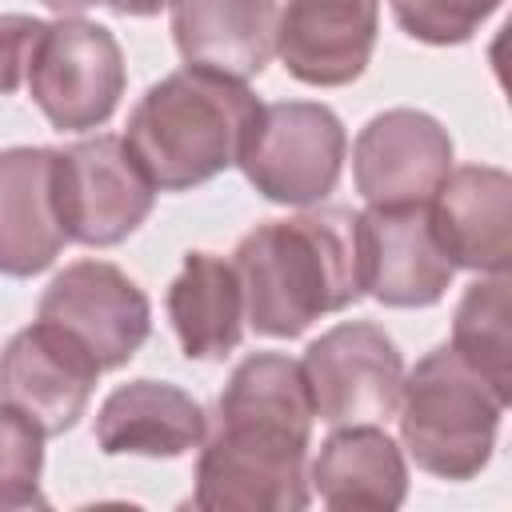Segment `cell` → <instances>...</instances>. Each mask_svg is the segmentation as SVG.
<instances>
[{"label":"cell","instance_id":"cell-1","mask_svg":"<svg viewBox=\"0 0 512 512\" xmlns=\"http://www.w3.org/2000/svg\"><path fill=\"white\" fill-rule=\"evenodd\" d=\"M232 268L244 292V320L260 336L292 340L364 296L360 216L324 204L288 220H264L240 236Z\"/></svg>","mask_w":512,"mask_h":512},{"label":"cell","instance_id":"cell-2","mask_svg":"<svg viewBox=\"0 0 512 512\" xmlns=\"http://www.w3.org/2000/svg\"><path fill=\"white\" fill-rule=\"evenodd\" d=\"M256 116L260 100L244 80L188 64L160 76L136 100L124 144L156 192H188L240 160Z\"/></svg>","mask_w":512,"mask_h":512},{"label":"cell","instance_id":"cell-3","mask_svg":"<svg viewBox=\"0 0 512 512\" xmlns=\"http://www.w3.org/2000/svg\"><path fill=\"white\" fill-rule=\"evenodd\" d=\"M400 444L440 480H472L492 460L508 400L452 348L424 352L400 384Z\"/></svg>","mask_w":512,"mask_h":512},{"label":"cell","instance_id":"cell-4","mask_svg":"<svg viewBox=\"0 0 512 512\" xmlns=\"http://www.w3.org/2000/svg\"><path fill=\"white\" fill-rule=\"evenodd\" d=\"M312 432L252 416H216L196 460L192 508L200 512H300L308 508Z\"/></svg>","mask_w":512,"mask_h":512},{"label":"cell","instance_id":"cell-5","mask_svg":"<svg viewBox=\"0 0 512 512\" xmlns=\"http://www.w3.org/2000/svg\"><path fill=\"white\" fill-rule=\"evenodd\" d=\"M348 136L340 116L316 100L260 104V116L240 148V172L272 204H320L344 168Z\"/></svg>","mask_w":512,"mask_h":512},{"label":"cell","instance_id":"cell-6","mask_svg":"<svg viewBox=\"0 0 512 512\" xmlns=\"http://www.w3.org/2000/svg\"><path fill=\"white\" fill-rule=\"evenodd\" d=\"M52 184L64 236L88 248L128 240L156 204V184L124 144V136H92L52 148Z\"/></svg>","mask_w":512,"mask_h":512},{"label":"cell","instance_id":"cell-7","mask_svg":"<svg viewBox=\"0 0 512 512\" xmlns=\"http://www.w3.org/2000/svg\"><path fill=\"white\" fill-rule=\"evenodd\" d=\"M124 84V52L104 24L80 16H60L44 24L28 64V92L52 128H100L116 112Z\"/></svg>","mask_w":512,"mask_h":512},{"label":"cell","instance_id":"cell-8","mask_svg":"<svg viewBox=\"0 0 512 512\" xmlns=\"http://www.w3.org/2000/svg\"><path fill=\"white\" fill-rule=\"evenodd\" d=\"M304 380L312 392V412L340 424H380L400 404L404 356L396 340L372 320H344L308 344Z\"/></svg>","mask_w":512,"mask_h":512},{"label":"cell","instance_id":"cell-9","mask_svg":"<svg viewBox=\"0 0 512 512\" xmlns=\"http://www.w3.org/2000/svg\"><path fill=\"white\" fill-rule=\"evenodd\" d=\"M36 320L68 332L100 372L124 368L152 332L144 288L108 260H76L52 276L36 304Z\"/></svg>","mask_w":512,"mask_h":512},{"label":"cell","instance_id":"cell-10","mask_svg":"<svg viewBox=\"0 0 512 512\" xmlns=\"http://www.w3.org/2000/svg\"><path fill=\"white\" fill-rule=\"evenodd\" d=\"M100 364L56 324L20 328L0 352V404L28 416L44 436H64L84 416Z\"/></svg>","mask_w":512,"mask_h":512},{"label":"cell","instance_id":"cell-11","mask_svg":"<svg viewBox=\"0 0 512 512\" xmlns=\"http://www.w3.org/2000/svg\"><path fill=\"white\" fill-rule=\"evenodd\" d=\"M448 172L452 136L420 108L376 112L352 144V180L368 204H428Z\"/></svg>","mask_w":512,"mask_h":512},{"label":"cell","instance_id":"cell-12","mask_svg":"<svg viewBox=\"0 0 512 512\" xmlns=\"http://www.w3.org/2000/svg\"><path fill=\"white\" fill-rule=\"evenodd\" d=\"M360 216L364 296L384 308H432L452 284V260L432 236L428 204H368Z\"/></svg>","mask_w":512,"mask_h":512},{"label":"cell","instance_id":"cell-13","mask_svg":"<svg viewBox=\"0 0 512 512\" xmlns=\"http://www.w3.org/2000/svg\"><path fill=\"white\" fill-rule=\"evenodd\" d=\"M380 32V0H288L276 20L284 72L312 88H344L364 76Z\"/></svg>","mask_w":512,"mask_h":512},{"label":"cell","instance_id":"cell-14","mask_svg":"<svg viewBox=\"0 0 512 512\" xmlns=\"http://www.w3.org/2000/svg\"><path fill=\"white\" fill-rule=\"evenodd\" d=\"M428 224L452 268L480 276L512 264V176L492 164H464L428 200Z\"/></svg>","mask_w":512,"mask_h":512},{"label":"cell","instance_id":"cell-15","mask_svg":"<svg viewBox=\"0 0 512 512\" xmlns=\"http://www.w3.org/2000/svg\"><path fill=\"white\" fill-rule=\"evenodd\" d=\"M68 236L56 212L52 148L0 152V276H36L56 264Z\"/></svg>","mask_w":512,"mask_h":512},{"label":"cell","instance_id":"cell-16","mask_svg":"<svg viewBox=\"0 0 512 512\" xmlns=\"http://www.w3.org/2000/svg\"><path fill=\"white\" fill-rule=\"evenodd\" d=\"M208 416L200 400L164 380H132L104 396L96 412V444L104 456L172 460L200 448Z\"/></svg>","mask_w":512,"mask_h":512},{"label":"cell","instance_id":"cell-17","mask_svg":"<svg viewBox=\"0 0 512 512\" xmlns=\"http://www.w3.org/2000/svg\"><path fill=\"white\" fill-rule=\"evenodd\" d=\"M276 0H172V40L184 64L248 80L276 56Z\"/></svg>","mask_w":512,"mask_h":512},{"label":"cell","instance_id":"cell-18","mask_svg":"<svg viewBox=\"0 0 512 512\" xmlns=\"http://www.w3.org/2000/svg\"><path fill=\"white\" fill-rule=\"evenodd\" d=\"M312 492L328 508H400L408 496V464L400 444L376 424H340L316 452Z\"/></svg>","mask_w":512,"mask_h":512},{"label":"cell","instance_id":"cell-19","mask_svg":"<svg viewBox=\"0 0 512 512\" xmlns=\"http://www.w3.org/2000/svg\"><path fill=\"white\" fill-rule=\"evenodd\" d=\"M168 320L188 360H224L244 336V292L232 260L188 252L168 284Z\"/></svg>","mask_w":512,"mask_h":512},{"label":"cell","instance_id":"cell-20","mask_svg":"<svg viewBox=\"0 0 512 512\" xmlns=\"http://www.w3.org/2000/svg\"><path fill=\"white\" fill-rule=\"evenodd\" d=\"M452 348L512 400V276L492 272L464 288L452 316Z\"/></svg>","mask_w":512,"mask_h":512},{"label":"cell","instance_id":"cell-21","mask_svg":"<svg viewBox=\"0 0 512 512\" xmlns=\"http://www.w3.org/2000/svg\"><path fill=\"white\" fill-rule=\"evenodd\" d=\"M40 472L44 432L16 408L0 404V512L44 508L48 500L40 492Z\"/></svg>","mask_w":512,"mask_h":512},{"label":"cell","instance_id":"cell-22","mask_svg":"<svg viewBox=\"0 0 512 512\" xmlns=\"http://www.w3.org/2000/svg\"><path fill=\"white\" fill-rule=\"evenodd\" d=\"M404 36L420 44H464L504 0H388Z\"/></svg>","mask_w":512,"mask_h":512},{"label":"cell","instance_id":"cell-23","mask_svg":"<svg viewBox=\"0 0 512 512\" xmlns=\"http://www.w3.org/2000/svg\"><path fill=\"white\" fill-rule=\"evenodd\" d=\"M40 32H44V20L0 12V96L16 92L28 80V64H32Z\"/></svg>","mask_w":512,"mask_h":512},{"label":"cell","instance_id":"cell-24","mask_svg":"<svg viewBox=\"0 0 512 512\" xmlns=\"http://www.w3.org/2000/svg\"><path fill=\"white\" fill-rule=\"evenodd\" d=\"M104 8H112L116 16H156L160 8H168L172 0H96Z\"/></svg>","mask_w":512,"mask_h":512},{"label":"cell","instance_id":"cell-25","mask_svg":"<svg viewBox=\"0 0 512 512\" xmlns=\"http://www.w3.org/2000/svg\"><path fill=\"white\" fill-rule=\"evenodd\" d=\"M52 12H60V16H80L84 8H92L96 0H44Z\"/></svg>","mask_w":512,"mask_h":512}]
</instances>
